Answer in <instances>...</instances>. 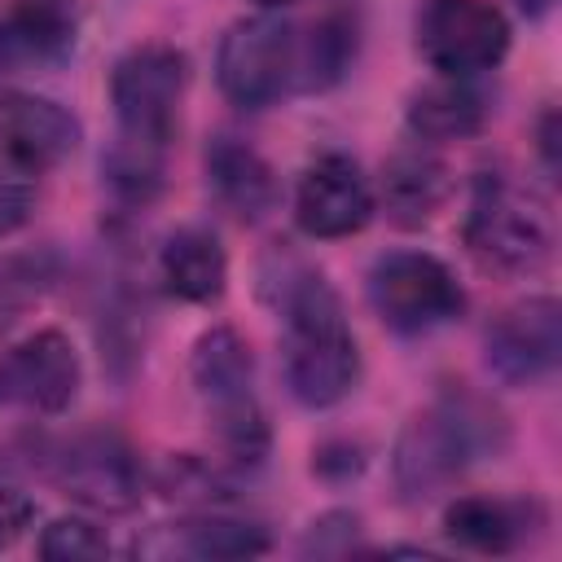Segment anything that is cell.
<instances>
[{
  "label": "cell",
  "mask_w": 562,
  "mask_h": 562,
  "mask_svg": "<svg viewBox=\"0 0 562 562\" xmlns=\"http://www.w3.org/2000/svg\"><path fill=\"white\" fill-rule=\"evenodd\" d=\"M360 378V351L338 294L307 272L285 290V382L299 404L329 408Z\"/></svg>",
  "instance_id": "cell-1"
},
{
  "label": "cell",
  "mask_w": 562,
  "mask_h": 562,
  "mask_svg": "<svg viewBox=\"0 0 562 562\" xmlns=\"http://www.w3.org/2000/svg\"><path fill=\"white\" fill-rule=\"evenodd\" d=\"M505 422L474 395H443L422 408L395 443V483L404 496H430L448 487L474 461L501 452Z\"/></svg>",
  "instance_id": "cell-2"
},
{
  "label": "cell",
  "mask_w": 562,
  "mask_h": 562,
  "mask_svg": "<svg viewBox=\"0 0 562 562\" xmlns=\"http://www.w3.org/2000/svg\"><path fill=\"white\" fill-rule=\"evenodd\" d=\"M465 246L483 268L531 272L553 250V211L531 184L487 171L465 211Z\"/></svg>",
  "instance_id": "cell-3"
},
{
  "label": "cell",
  "mask_w": 562,
  "mask_h": 562,
  "mask_svg": "<svg viewBox=\"0 0 562 562\" xmlns=\"http://www.w3.org/2000/svg\"><path fill=\"white\" fill-rule=\"evenodd\" d=\"M193 382L215 422V435L233 461H259L268 448V426L255 404L250 347L233 329H211L193 347Z\"/></svg>",
  "instance_id": "cell-4"
},
{
  "label": "cell",
  "mask_w": 562,
  "mask_h": 562,
  "mask_svg": "<svg viewBox=\"0 0 562 562\" xmlns=\"http://www.w3.org/2000/svg\"><path fill=\"white\" fill-rule=\"evenodd\" d=\"M189 61L171 44H140L119 57L110 75V97L119 114V140L140 149H167L176 127V105L184 97Z\"/></svg>",
  "instance_id": "cell-5"
},
{
  "label": "cell",
  "mask_w": 562,
  "mask_h": 562,
  "mask_svg": "<svg viewBox=\"0 0 562 562\" xmlns=\"http://www.w3.org/2000/svg\"><path fill=\"white\" fill-rule=\"evenodd\" d=\"M215 75H220V88H224V97L233 105H246V110L272 105L299 79L294 26L272 18V13L233 22L224 31V40H220Z\"/></svg>",
  "instance_id": "cell-6"
},
{
  "label": "cell",
  "mask_w": 562,
  "mask_h": 562,
  "mask_svg": "<svg viewBox=\"0 0 562 562\" xmlns=\"http://www.w3.org/2000/svg\"><path fill=\"white\" fill-rule=\"evenodd\" d=\"M369 303H373L378 321L391 325L395 334H426V329H439L452 316H461L465 294H461L457 277L435 255L395 250L373 263Z\"/></svg>",
  "instance_id": "cell-7"
},
{
  "label": "cell",
  "mask_w": 562,
  "mask_h": 562,
  "mask_svg": "<svg viewBox=\"0 0 562 562\" xmlns=\"http://www.w3.org/2000/svg\"><path fill=\"white\" fill-rule=\"evenodd\" d=\"M417 48L448 79H465L505 57L509 22L487 0H430L417 18Z\"/></svg>",
  "instance_id": "cell-8"
},
{
  "label": "cell",
  "mask_w": 562,
  "mask_h": 562,
  "mask_svg": "<svg viewBox=\"0 0 562 562\" xmlns=\"http://www.w3.org/2000/svg\"><path fill=\"white\" fill-rule=\"evenodd\" d=\"M53 483L70 501H79L97 514H127V509H136L145 479H140L132 448L114 430H83L57 448Z\"/></svg>",
  "instance_id": "cell-9"
},
{
  "label": "cell",
  "mask_w": 562,
  "mask_h": 562,
  "mask_svg": "<svg viewBox=\"0 0 562 562\" xmlns=\"http://www.w3.org/2000/svg\"><path fill=\"white\" fill-rule=\"evenodd\" d=\"M79 145V123L48 97L0 92V171L4 176H44Z\"/></svg>",
  "instance_id": "cell-10"
},
{
  "label": "cell",
  "mask_w": 562,
  "mask_h": 562,
  "mask_svg": "<svg viewBox=\"0 0 562 562\" xmlns=\"http://www.w3.org/2000/svg\"><path fill=\"white\" fill-rule=\"evenodd\" d=\"M294 215L307 237H351L373 215V189L356 158L347 154H321L294 193Z\"/></svg>",
  "instance_id": "cell-11"
},
{
  "label": "cell",
  "mask_w": 562,
  "mask_h": 562,
  "mask_svg": "<svg viewBox=\"0 0 562 562\" xmlns=\"http://www.w3.org/2000/svg\"><path fill=\"white\" fill-rule=\"evenodd\" d=\"M79 391V356L61 329H40L0 360V395L31 413H61Z\"/></svg>",
  "instance_id": "cell-12"
},
{
  "label": "cell",
  "mask_w": 562,
  "mask_h": 562,
  "mask_svg": "<svg viewBox=\"0 0 562 562\" xmlns=\"http://www.w3.org/2000/svg\"><path fill=\"white\" fill-rule=\"evenodd\" d=\"M562 307L553 299H527L487 329V364L514 386H531L558 369Z\"/></svg>",
  "instance_id": "cell-13"
},
{
  "label": "cell",
  "mask_w": 562,
  "mask_h": 562,
  "mask_svg": "<svg viewBox=\"0 0 562 562\" xmlns=\"http://www.w3.org/2000/svg\"><path fill=\"white\" fill-rule=\"evenodd\" d=\"M75 4L70 0H18L0 13V75L18 66H48L75 48Z\"/></svg>",
  "instance_id": "cell-14"
},
{
  "label": "cell",
  "mask_w": 562,
  "mask_h": 562,
  "mask_svg": "<svg viewBox=\"0 0 562 562\" xmlns=\"http://www.w3.org/2000/svg\"><path fill=\"white\" fill-rule=\"evenodd\" d=\"M206 184L220 198V206L237 220H263L277 202V180L272 167L241 140L220 136L206 149Z\"/></svg>",
  "instance_id": "cell-15"
},
{
  "label": "cell",
  "mask_w": 562,
  "mask_h": 562,
  "mask_svg": "<svg viewBox=\"0 0 562 562\" xmlns=\"http://www.w3.org/2000/svg\"><path fill=\"white\" fill-rule=\"evenodd\" d=\"M158 268H162L167 290L176 299H184V303H211V299L224 294V281H228L224 246L206 228H180V233H171L167 246H162V255H158Z\"/></svg>",
  "instance_id": "cell-16"
},
{
  "label": "cell",
  "mask_w": 562,
  "mask_h": 562,
  "mask_svg": "<svg viewBox=\"0 0 562 562\" xmlns=\"http://www.w3.org/2000/svg\"><path fill=\"white\" fill-rule=\"evenodd\" d=\"M408 127L422 140H465L483 127V97L461 79L430 83L408 101Z\"/></svg>",
  "instance_id": "cell-17"
},
{
  "label": "cell",
  "mask_w": 562,
  "mask_h": 562,
  "mask_svg": "<svg viewBox=\"0 0 562 562\" xmlns=\"http://www.w3.org/2000/svg\"><path fill=\"white\" fill-rule=\"evenodd\" d=\"M382 193H386V211L395 224H426L443 193H448V180H443V167L426 154H395L386 162V180H382Z\"/></svg>",
  "instance_id": "cell-18"
},
{
  "label": "cell",
  "mask_w": 562,
  "mask_h": 562,
  "mask_svg": "<svg viewBox=\"0 0 562 562\" xmlns=\"http://www.w3.org/2000/svg\"><path fill=\"white\" fill-rule=\"evenodd\" d=\"M443 527H448V536H452L461 549H474V553H505V549H514L518 536H522V514H518V505H509V501L461 496V501L448 505Z\"/></svg>",
  "instance_id": "cell-19"
},
{
  "label": "cell",
  "mask_w": 562,
  "mask_h": 562,
  "mask_svg": "<svg viewBox=\"0 0 562 562\" xmlns=\"http://www.w3.org/2000/svg\"><path fill=\"white\" fill-rule=\"evenodd\" d=\"M180 549L193 558H255L268 549L263 527L255 522H237V518H198L184 522L180 531Z\"/></svg>",
  "instance_id": "cell-20"
},
{
  "label": "cell",
  "mask_w": 562,
  "mask_h": 562,
  "mask_svg": "<svg viewBox=\"0 0 562 562\" xmlns=\"http://www.w3.org/2000/svg\"><path fill=\"white\" fill-rule=\"evenodd\" d=\"M351 48H356V40H351V26H347V22H338V18L321 22V26L312 31L307 48H299V83H303V88H325V83H334V79L347 70Z\"/></svg>",
  "instance_id": "cell-21"
},
{
  "label": "cell",
  "mask_w": 562,
  "mask_h": 562,
  "mask_svg": "<svg viewBox=\"0 0 562 562\" xmlns=\"http://www.w3.org/2000/svg\"><path fill=\"white\" fill-rule=\"evenodd\" d=\"M40 553L53 558V562H83V558H105L110 553V540L88 518H57V522L44 527Z\"/></svg>",
  "instance_id": "cell-22"
},
{
  "label": "cell",
  "mask_w": 562,
  "mask_h": 562,
  "mask_svg": "<svg viewBox=\"0 0 562 562\" xmlns=\"http://www.w3.org/2000/svg\"><path fill=\"white\" fill-rule=\"evenodd\" d=\"M31 206H35V189H31V180H22V176H4V171H0V237H9L13 228H22L26 215H31Z\"/></svg>",
  "instance_id": "cell-23"
},
{
  "label": "cell",
  "mask_w": 562,
  "mask_h": 562,
  "mask_svg": "<svg viewBox=\"0 0 562 562\" xmlns=\"http://www.w3.org/2000/svg\"><path fill=\"white\" fill-rule=\"evenodd\" d=\"M31 518H35L31 496H22L18 487H0V549L18 544L31 527Z\"/></svg>",
  "instance_id": "cell-24"
},
{
  "label": "cell",
  "mask_w": 562,
  "mask_h": 562,
  "mask_svg": "<svg viewBox=\"0 0 562 562\" xmlns=\"http://www.w3.org/2000/svg\"><path fill=\"white\" fill-rule=\"evenodd\" d=\"M540 149H544V158H549V167H558V136H553V114L544 119V132H540Z\"/></svg>",
  "instance_id": "cell-25"
},
{
  "label": "cell",
  "mask_w": 562,
  "mask_h": 562,
  "mask_svg": "<svg viewBox=\"0 0 562 562\" xmlns=\"http://www.w3.org/2000/svg\"><path fill=\"white\" fill-rule=\"evenodd\" d=\"M518 4H522V9H527V13H544V9H549V4H553V0H518Z\"/></svg>",
  "instance_id": "cell-26"
},
{
  "label": "cell",
  "mask_w": 562,
  "mask_h": 562,
  "mask_svg": "<svg viewBox=\"0 0 562 562\" xmlns=\"http://www.w3.org/2000/svg\"><path fill=\"white\" fill-rule=\"evenodd\" d=\"M259 9H285V4H294V0H255Z\"/></svg>",
  "instance_id": "cell-27"
}]
</instances>
